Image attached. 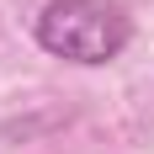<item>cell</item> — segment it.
I'll use <instances>...</instances> for the list:
<instances>
[{"instance_id": "6da1fadb", "label": "cell", "mask_w": 154, "mask_h": 154, "mask_svg": "<svg viewBox=\"0 0 154 154\" xmlns=\"http://www.w3.org/2000/svg\"><path fill=\"white\" fill-rule=\"evenodd\" d=\"M133 37V21L112 0H48L37 16V43L69 64H106Z\"/></svg>"}]
</instances>
